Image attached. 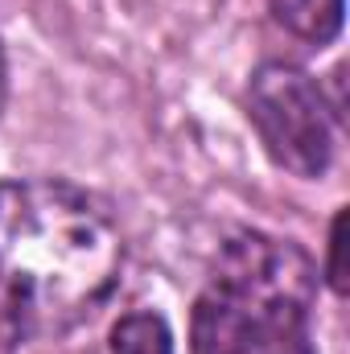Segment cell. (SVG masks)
I'll list each match as a JSON object with an SVG mask.
<instances>
[{
	"instance_id": "2",
	"label": "cell",
	"mask_w": 350,
	"mask_h": 354,
	"mask_svg": "<svg viewBox=\"0 0 350 354\" xmlns=\"http://www.w3.org/2000/svg\"><path fill=\"white\" fill-rule=\"evenodd\" d=\"M317 264L264 231L231 235L194 301L190 354H313Z\"/></svg>"
},
{
	"instance_id": "1",
	"label": "cell",
	"mask_w": 350,
	"mask_h": 354,
	"mask_svg": "<svg viewBox=\"0 0 350 354\" xmlns=\"http://www.w3.org/2000/svg\"><path fill=\"white\" fill-rule=\"evenodd\" d=\"M116 218L62 177L0 181V346L62 338L120 288Z\"/></svg>"
},
{
	"instance_id": "4",
	"label": "cell",
	"mask_w": 350,
	"mask_h": 354,
	"mask_svg": "<svg viewBox=\"0 0 350 354\" xmlns=\"http://www.w3.org/2000/svg\"><path fill=\"white\" fill-rule=\"evenodd\" d=\"M268 8H272L276 25H284L293 37H301L309 46H326L342 29L347 0H268Z\"/></svg>"
},
{
	"instance_id": "5",
	"label": "cell",
	"mask_w": 350,
	"mask_h": 354,
	"mask_svg": "<svg viewBox=\"0 0 350 354\" xmlns=\"http://www.w3.org/2000/svg\"><path fill=\"white\" fill-rule=\"evenodd\" d=\"M111 354H174V330L161 313H124L111 330Z\"/></svg>"
},
{
	"instance_id": "3",
	"label": "cell",
	"mask_w": 350,
	"mask_h": 354,
	"mask_svg": "<svg viewBox=\"0 0 350 354\" xmlns=\"http://www.w3.org/2000/svg\"><path fill=\"white\" fill-rule=\"evenodd\" d=\"M330 103L313 75L293 62H264L248 87V115L268 157L297 177H322L334 157Z\"/></svg>"
},
{
	"instance_id": "7",
	"label": "cell",
	"mask_w": 350,
	"mask_h": 354,
	"mask_svg": "<svg viewBox=\"0 0 350 354\" xmlns=\"http://www.w3.org/2000/svg\"><path fill=\"white\" fill-rule=\"evenodd\" d=\"M4 99H8V66H4V46H0V115H4Z\"/></svg>"
},
{
	"instance_id": "6",
	"label": "cell",
	"mask_w": 350,
	"mask_h": 354,
	"mask_svg": "<svg viewBox=\"0 0 350 354\" xmlns=\"http://www.w3.org/2000/svg\"><path fill=\"white\" fill-rule=\"evenodd\" d=\"M326 276H330L334 292L347 297V210H338L334 223H330V264H326Z\"/></svg>"
}]
</instances>
